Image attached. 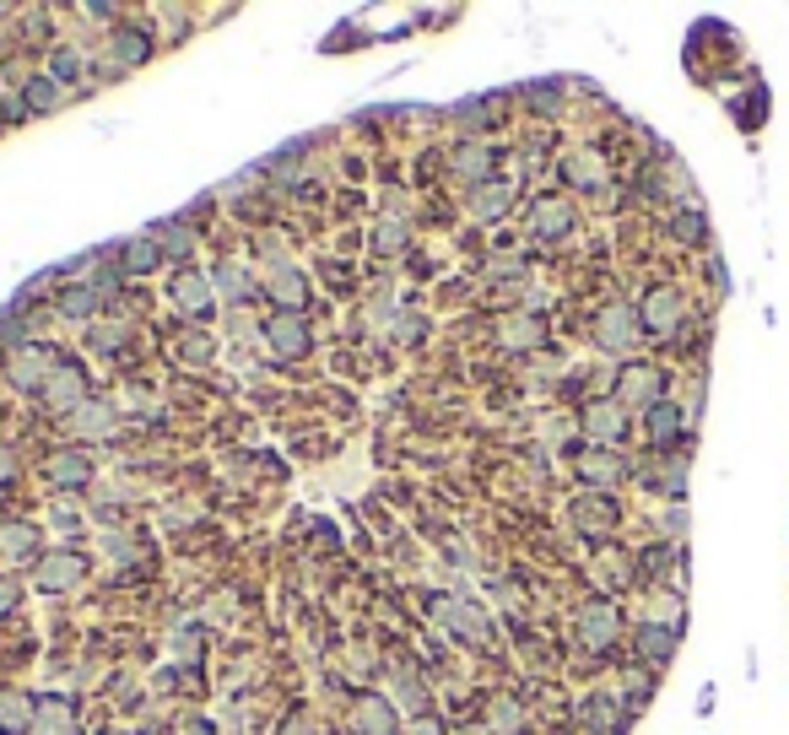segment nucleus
I'll use <instances>...</instances> for the list:
<instances>
[{"label": "nucleus", "instance_id": "12", "mask_svg": "<svg viewBox=\"0 0 789 735\" xmlns=\"http://www.w3.org/2000/svg\"><path fill=\"white\" fill-rule=\"evenodd\" d=\"M617 606H611V600H590V606L579 611V638L584 644H595V649H606L611 638H617Z\"/></svg>", "mask_w": 789, "mask_h": 735}, {"label": "nucleus", "instance_id": "16", "mask_svg": "<svg viewBox=\"0 0 789 735\" xmlns=\"http://www.w3.org/2000/svg\"><path fill=\"white\" fill-rule=\"evenodd\" d=\"M49 481H55V487H87V481H92V460H87V454H76V449H60L55 460H49Z\"/></svg>", "mask_w": 789, "mask_h": 735}, {"label": "nucleus", "instance_id": "15", "mask_svg": "<svg viewBox=\"0 0 789 735\" xmlns=\"http://www.w3.org/2000/svg\"><path fill=\"white\" fill-rule=\"evenodd\" d=\"M584 427H590L595 444H617V438H627V417H622L617 400H595V406L584 411Z\"/></svg>", "mask_w": 789, "mask_h": 735}, {"label": "nucleus", "instance_id": "32", "mask_svg": "<svg viewBox=\"0 0 789 735\" xmlns=\"http://www.w3.org/2000/svg\"><path fill=\"white\" fill-rule=\"evenodd\" d=\"M638 649H644L649 660H665V654L676 649V633L671 627H644V633H638Z\"/></svg>", "mask_w": 789, "mask_h": 735}, {"label": "nucleus", "instance_id": "33", "mask_svg": "<svg viewBox=\"0 0 789 735\" xmlns=\"http://www.w3.org/2000/svg\"><path fill=\"white\" fill-rule=\"evenodd\" d=\"M373 249H379V255H400V249H406V227H400L395 217L379 222L373 227Z\"/></svg>", "mask_w": 789, "mask_h": 735}, {"label": "nucleus", "instance_id": "21", "mask_svg": "<svg viewBox=\"0 0 789 735\" xmlns=\"http://www.w3.org/2000/svg\"><path fill=\"white\" fill-rule=\"evenodd\" d=\"M303 292H309V282H303V271H292V265H282V271H271V298H276V303H287V314H298Z\"/></svg>", "mask_w": 789, "mask_h": 735}, {"label": "nucleus", "instance_id": "9", "mask_svg": "<svg viewBox=\"0 0 789 735\" xmlns=\"http://www.w3.org/2000/svg\"><path fill=\"white\" fill-rule=\"evenodd\" d=\"M508 206H514V184H508V179L471 184V200H465L471 222H498V217H508Z\"/></svg>", "mask_w": 789, "mask_h": 735}, {"label": "nucleus", "instance_id": "43", "mask_svg": "<svg viewBox=\"0 0 789 735\" xmlns=\"http://www.w3.org/2000/svg\"><path fill=\"white\" fill-rule=\"evenodd\" d=\"M184 735H211V725H206V719H195V725L184 730Z\"/></svg>", "mask_w": 789, "mask_h": 735}, {"label": "nucleus", "instance_id": "25", "mask_svg": "<svg viewBox=\"0 0 789 735\" xmlns=\"http://www.w3.org/2000/svg\"><path fill=\"white\" fill-rule=\"evenodd\" d=\"M98 298H103V292L92 287V282L65 287V292H60V314H65V319H87V314H98Z\"/></svg>", "mask_w": 789, "mask_h": 735}, {"label": "nucleus", "instance_id": "38", "mask_svg": "<svg viewBox=\"0 0 789 735\" xmlns=\"http://www.w3.org/2000/svg\"><path fill=\"white\" fill-rule=\"evenodd\" d=\"M17 600H22V590L11 579H0V617H6V611H17Z\"/></svg>", "mask_w": 789, "mask_h": 735}, {"label": "nucleus", "instance_id": "22", "mask_svg": "<svg viewBox=\"0 0 789 735\" xmlns=\"http://www.w3.org/2000/svg\"><path fill=\"white\" fill-rule=\"evenodd\" d=\"M60 82L55 76H33L28 87H22V103H28V114H49V109H60Z\"/></svg>", "mask_w": 789, "mask_h": 735}, {"label": "nucleus", "instance_id": "34", "mask_svg": "<svg viewBox=\"0 0 789 735\" xmlns=\"http://www.w3.org/2000/svg\"><path fill=\"white\" fill-rule=\"evenodd\" d=\"M671 233H676V238H687V244H703L708 227H703L698 211H676V217H671Z\"/></svg>", "mask_w": 789, "mask_h": 735}, {"label": "nucleus", "instance_id": "11", "mask_svg": "<svg viewBox=\"0 0 789 735\" xmlns=\"http://www.w3.org/2000/svg\"><path fill=\"white\" fill-rule=\"evenodd\" d=\"M573 227V206L568 200H557V195H541L536 206H530V233L536 238H546V244H552V238H563Z\"/></svg>", "mask_w": 789, "mask_h": 735}, {"label": "nucleus", "instance_id": "1", "mask_svg": "<svg viewBox=\"0 0 789 735\" xmlns=\"http://www.w3.org/2000/svg\"><path fill=\"white\" fill-rule=\"evenodd\" d=\"M82 579H87L82 552H44L38 557V568H33V590H44V595H65V590H76Z\"/></svg>", "mask_w": 789, "mask_h": 735}, {"label": "nucleus", "instance_id": "5", "mask_svg": "<svg viewBox=\"0 0 789 735\" xmlns=\"http://www.w3.org/2000/svg\"><path fill=\"white\" fill-rule=\"evenodd\" d=\"M681 314H687V303H681L676 287H654L644 298V309H638V325L649 330V336H671L681 325Z\"/></svg>", "mask_w": 789, "mask_h": 735}, {"label": "nucleus", "instance_id": "45", "mask_svg": "<svg viewBox=\"0 0 789 735\" xmlns=\"http://www.w3.org/2000/svg\"><path fill=\"white\" fill-rule=\"evenodd\" d=\"M103 735H119V730H103Z\"/></svg>", "mask_w": 789, "mask_h": 735}, {"label": "nucleus", "instance_id": "17", "mask_svg": "<svg viewBox=\"0 0 789 735\" xmlns=\"http://www.w3.org/2000/svg\"><path fill=\"white\" fill-rule=\"evenodd\" d=\"M109 49H114V60L125 65V71H130V65L152 60V38H146V28H114V44Z\"/></svg>", "mask_w": 789, "mask_h": 735}, {"label": "nucleus", "instance_id": "31", "mask_svg": "<svg viewBox=\"0 0 789 735\" xmlns=\"http://www.w3.org/2000/svg\"><path fill=\"white\" fill-rule=\"evenodd\" d=\"M519 719H525V708L514 698H492V735H514Z\"/></svg>", "mask_w": 789, "mask_h": 735}, {"label": "nucleus", "instance_id": "4", "mask_svg": "<svg viewBox=\"0 0 789 735\" xmlns=\"http://www.w3.org/2000/svg\"><path fill=\"white\" fill-rule=\"evenodd\" d=\"M44 406H55V411H76L87 400V373H82V363H55V373L44 379Z\"/></svg>", "mask_w": 789, "mask_h": 735}, {"label": "nucleus", "instance_id": "23", "mask_svg": "<svg viewBox=\"0 0 789 735\" xmlns=\"http://www.w3.org/2000/svg\"><path fill=\"white\" fill-rule=\"evenodd\" d=\"M0 730H33V698L28 692H0Z\"/></svg>", "mask_w": 789, "mask_h": 735}, {"label": "nucleus", "instance_id": "24", "mask_svg": "<svg viewBox=\"0 0 789 735\" xmlns=\"http://www.w3.org/2000/svg\"><path fill=\"white\" fill-rule=\"evenodd\" d=\"M211 292H217L222 303L249 298V276H244V265H217V271H211Z\"/></svg>", "mask_w": 789, "mask_h": 735}, {"label": "nucleus", "instance_id": "14", "mask_svg": "<svg viewBox=\"0 0 789 735\" xmlns=\"http://www.w3.org/2000/svg\"><path fill=\"white\" fill-rule=\"evenodd\" d=\"M173 303H179L184 314H211L217 309V292H211V276H195V271H184V276H173Z\"/></svg>", "mask_w": 789, "mask_h": 735}, {"label": "nucleus", "instance_id": "29", "mask_svg": "<svg viewBox=\"0 0 789 735\" xmlns=\"http://www.w3.org/2000/svg\"><path fill=\"white\" fill-rule=\"evenodd\" d=\"M82 71H87V55H76V49H55V60H49V76H55L60 87L82 82Z\"/></svg>", "mask_w": 789, "mask_h": 735}, {"label": "nucleus", "instance_id": "18", "mask_svg": "<svg viewBox=\"0 0 789 735\" xmlns=\"http://www.w3.org/2000/svg\"><path fill=\"white\" fill-rule=\"evenodd\" d=\"M622 400H627V406H660V373H654V368H627Z\"/></svg>", "mask_w": 789, "mask_h": 735}, {"label": "nucleus", "instance_id": "37", "mask_svg": "<svg viewBox=\"0 0 789 735\" xmlns=\"http://www.w3.org/2000/svg\"><path fill=\"white\" fill-rule=\"evenodd\" d=\"M190 249H195V233H190V227H179V222L163 227V255H190Z\"/></svg>", "mask_w": 789, "mask_h": 735}, {"label": "nucleus", "instance_id": "13", "mask_svg": "<svg viewBox=\"0 0 789 735\" xmlns=\"http://www.w3.org/2000/svg\"><path fill=\"white\" fill-rule=\"evenodd\" d=\"M71 427H76V438H109L114 427H119V417H114V406H109V400L87 395L82 406L71 411Z\"/></svg>", "mask_w": 789, "mask_h": 735}, {"label": "nucleus", "instance_id": "20", "mask_svg": "<svg viewBox=\"0 0 789 735\" xmlns=\"http://www.w3.org/2000/svg\"><path fill=\"white\" fill-rule=\"evenodd\" d=\"M163 265V244H152V238H130V249H119V271L130 276H146Z\"/></svg>", "mask_w": 789, "mask_h": 735}, {"label": "nucleus", "instance_id": "10", "mask_svg": "<svg viewBox=\"0 0 789 735\" xmlns=\"http://www.w3.org/2000/svg\"><path fill=\"white\" fill-rule=\"evenodd\" d=\"M352 730L357 735H395V703L379 698V692H363L352 703Z\"/></svg>", "mask_w": 789, "mask_h": 735}, {"label": "nucleus", "instance_id": "42", "mask_svg": "<svg viewBox=\"0 0 789 735\" xmlns=\"http://www.w3.org/2000/svg\"><path fill=\"white\" fill-rule=\"evenodd\" d=\"M11 476H17V460H11V449H0V487H6Z\"/></svg>", "mask_w": 789, "mask_h": 735}, {"label": "nucleus", "instance_id": "26", "mask_svg": "<svg viewBox=\"0 0 789 735\" xmlns=\"http://www.w3.org/2000/svg\"><path fill=\"white\" fill-rule=\"evenodd\" d=\"M33 546H38V530L33 525H22V519L0 525V552H6V557H33Z\"/></svg>", "mask_w": 789, "mask_h": 735}, {"label": "nucleus", "instance_id": "36", "mask_svg": "<svg viewBox=\"0 0 789 735\" xmlns=\"http://www.w3.org/2000/svg\"><path fill=\"white\" fill-rule=\"evenodd\" d=\"M584 476H590V481H617L622 465L611 460V454H584Z\"/></svg>", "mask_w": 789, "mask_h": 735}, {"label": "nucleus", "instance_id": "41", "mask_svg": "<svg viewBox=\"0 0 789 735\" xmlns=\"http://www.w3.org/2000/svg\"><path fill=\"white\" fill-rule=\"evenodd\" d=\"M282 735H319V725H314V719H287Z\"/></svg>", "mask_w": 789, "mask_h": 735}, {"label": "nucleus", "instance_id": "35", "mask_svg": "<svg viewBox=\"0 0 789 735\" xmlns=\"http://www.w3.org/2000/svg\"><path fill=\"white\" fill-rule=\"evenodd\" d=\"M584 725H590V730L617 725V703H611V698H590V703H584Z\"/></svg>", "mask_w": 789, "mask_h": 735}, {"label": "nucleus", "instance_id": "7", "mask_svg": "<svg viewBox=\"0 0 789 735\" xmlns=\"http://www.w3.org/2000/svg\"><path fill=\"white\" fill-rule=\"evenodd\" d=\"M433 617L444 622L454 638H471V644H481V638H487V617H481L471 600H460V595H438V600H433Z\"/></svg>", "mask_w": 789, "mask_h": 735}, {"label": "nucleus", "instance_id": "40", "mask_svg": "<svg viewBox=\"0 0 789 735\" xmlns=\"http://www.w3.org/2000/svg\"><path fill=\"white\" fill-rule=\"evenodd\" d=\"M422 336V314H406L400 319V341H417Z\"/></svg>", "mask_w": 789, "mask_h": 735}, {"label": "nucleus", "instance_id": "28", "mask_svg": "<svg viewBox=\"0 0 789 735\" xmlns=\"http://www.w3.org/2000/svg\"><path fill=\"white\" fill-rule=\"evenodd\" d=\"M503 341H508V346H541V341H546V330H541V319L514 314V319L503 325Z\"/></svg>", "mask_w": 789, "mask_h": 735}, {"label": "nucleus", "instance_id": "39", "mask_svg": "<svg viewBox=\"0 0 789 735\" xmlns=\"http://www.w3.org/2000/svg\"><path fill=\"white\" fill-rule=\"evenodd\" d=\"M406 735H444V725H438V719H411Z\"/></svg>", "mask_w": 789, "mask_h": 735}, {"label": "nucleus", "instance_id": "8", "mask_svg": "<svg viewBox=\"0 0 789 735\" xmlns=\"http://www.w3.org/2000/svg\"><path fill=\"white\" fill-rule=\"evenodd\" d=\"M33 735H76V698H60V692L33 698Z\"/></svg>", "mask_w": 789, "mask_h": 735}, {"label": "nucleus", "instance_id": "6", "mask_svg": "<svg viewBox=\"0 0 789 735\" xmlns=\"http://www.w3.org/2000/svg\"><path fill=\"white\" fill-rule=\"evenodd\" d=\"M265 341H271V352L282 357V363H292V357L309 352V341H314V336H309V319L282 309V314H271V325H265Z\"/></svg>", "mask_w": 789, "mask_h": 735}, {"label": "nucleus", "instance_id": "27", "mask_svg": "<svg viewBox=\"0 0 789 735\" xmlns=\"http://www.w3.org/2000/svg\"><path fill=\"white\" fill-rule=\"evenodd\" d=\"M465 173V179H476V184H487L492 179V152L481 141H471V146H460V163H454Z\"/></svg>", "mask_w": 789, "mask_h": 735}, {"label": "nucleus", "instance_id": "30", "mask_svg": "<svg viewBox=\"0 0 789 735\" xmlns=\"http://www.w3.org/2000/svg\"><path fill=\"white\" fill-rule=\"evenodd\" d=\"M563 179H568V184H579V190H600V168H595L584 152H573L568 163H563Z\"/></svg>", "mask_w": 789, "mask_h": 735}, {"label": "nucleus", "instance_id": "3", "mask_svg": "<svg viewBox=\"0 0 789 735\" xmlns=\"http://www.w3.org/2000/svg\"><path fill=\"white\" fill-rule=\"evenodd\" d=\"M60 357L49 352V346H38V341H17V352H11V384L17 390H44V379L55 373Z\"/></svg>", "mask_w": 789, "mask_h": 735}, {"label": "nucleus", "instance_id": "44", "mask_svg": "<svg viewBox=\"0 0 789 735\" xmlns=\"http://www.w3.org/2000/svg\"><path fill=\"white\" fill-rule=\"evenodd\" d=\"M141 735H168V730H141Z\"/></svg>", "mask_w": 789, "mask_h": 735}, {"label": "nucleus", "instance_id": "2", "mask_svg": "<svg viewBox=\"0 0 789 735\" xmlns=\"http://www.w3.org/2000/svg\"><path fill=\"white\" fill-rule=\"evenodd\" d=\"M595 341L606 346V352H633L638 341H644V325H638V309H627V303H611V309H600L595 319Z\"/></svg>", "mask_w": 789, "mask_h": 735}, {"label": "nucleus", "instance_id": "19", "mask_svg": "<svg viewBox=\"0 0 789 735\" xmlns=\"http://www.w3.org/2000/svg\"><path fill=\"white\" fill-rule=\"evenodd\" d=\"M644 417H649V438H654V444H676V438H681V427H687V417H681V406H671V400H660V406H649Z\"/></svg>", "mask_w": 789, "mask_h": 735}]
</instances>
